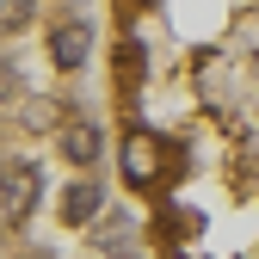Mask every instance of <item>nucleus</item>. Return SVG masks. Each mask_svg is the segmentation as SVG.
Wrapping results in <instances>:
<instances>
[{
  "label": "nucleus",
  "instance_id": "f257e3e1",
  "mask_svg": "<svg viewBox=\"0 0 259 259\" xmlns=\"http://www.w3.org/2000/svg\"><path fill=\"white\" fill-rule=\"evenodd\" d=\"M160 167H167V148H160V136H148V130H130V136H123V173L136 179V185H148V179H160Z\"/></svg>",
  "mask_w": 259,
  "mask_h": 259
},
{
  "label": "nucleus",
  "instance_id": "f03ea898",
  "mask_svg": "<svg viewBox=\"0 0 259 259\" xmlns=\"http://www.w3.org/2000/svg\"><path fill=\"white\" fill-rule=\"evenodd\" d=\"M93 50V31L87 25H56V37H50V62L56 68H80Z\"/></svg>",
  "mask_w": 259,
  "mask_h": 259
},
{
  "label": "nucleus",
  "instance_id": "7ed1b4c3",
  "mask_svg": "<svg viewBox=\"0 0 259 259\" xmlns=\"http://www.w3.org/2000/svg\"><path fill=\"white\" fill-rule=\"evenodd\" d=\"M99 148H105L99 123H68V130H62V154H68L74 167H93V160H99Z\"/></svg>",
  "mask_w": 259,
  "mask_h": 259
},
{
  "label": "nucleus",
  "instance_id": "20e7f679",
  "mask_svg": "<svg viewBox=\"0 0 259 259\" xmlns=\"http://www.w3.org/2000/svg\"><path fill=\"white\" fill-rule=\"evenodd\" d=\"M99 204H105V191L93 185V179H74V185H68V222H87Z\"/></svg>",
  "mask_w": 259,
  "mask_h": 259
},
{
  "label": "nucleus",
  "instance_id": "39448f33",
  "mask_svg": "<svg viewBox=\"0 0 259 259\" xmlns=\"http://www.w3.org/2000/svg\"><path fill=\"white\" fill-rule=\"evenodd\" d=\"M25 210H31V179L13 167L7 173V222H25Z\"/></svg>",
  "mask_w": 259,
  "mask_h": 259
},
{
  "label": "nucleus",
  "instance_id": "423d86ee",
  "mask_svg": "<svg viewBox=\"0 0 259 259\" xmlns=\"http://www.w3.org/2000/svg\"><path fill=\"white\" fill-rule=\"evenodd\" d=\"M56 117H62V105H56V99H37V105H31V123H44V130H50Z\"/></svg>",
  "mask_w": 259,
  "mask_h": 259
}]
</instances>
